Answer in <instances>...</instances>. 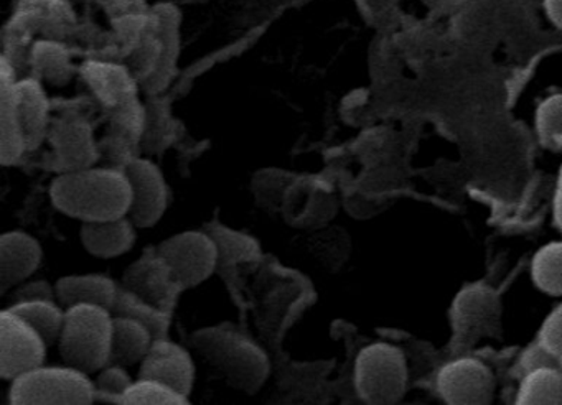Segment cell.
I'll return each instance as SVG.
<instances>
[{"label": "cell", "mask_w": 562, "mask_h": 405, "mask_svg": "<svg viewBox=\"0 0 562 405\" xmlns=\"http://www.w3.org/2000/svg\"><path fill=\"white\" fill-rule=\"evenodd\" d=\"M50 196L61 213L87 223L127 216L133 191L124 170L90 167L61 173Z\"/></svg>", "instance_id": "6da1fadb"}, {"label": "cell", "mask_w": 562, "mask_h": 405, "mask_svg": "<svg viewBox=\"0 0 562 405\" xmlns=\"http://www.w3.org/2000/svg\"><path fill=\"white\" fill-rule=\"evenodd\" d=\"M190 342L229 385L246 394L258 392L271 371L266 352L236 329L203 328L193 333Z\"/></svg>", "instance_id": "7a4b0ae2"}, {"label": "cell", "mask_w": 562, "mask_h": 405, "mask_svg": "<svg viewBox=\"0 0 562 405\" xmlns=\"http://www.w3.org/2000/svg\"><path fill=\"white\" fill-rule=\"evenodd\" d=\"M113 313L103 306L77 305L67 308L58 346L65 364L87 372L103 369L110 362Z\"/></svg>", "instance_id": "3957f363"}, {"label": "cell", "mask_w": 562, "mask_h": 405, "mask_svg": "<svg viewBox=\"0 0 562 405\" xmlns=\"http://www.w3.org/2000/svg\"><path fill=\"white\" fill-rule=\"evenodd\" d=\"M355 387L368 404H394L407 387V364L403 351L390 342L364 346L355 362Z\"/></svg>", "instance_id": "277c9868"}, {"label": "cell", "mask_w": 562, "mask_h": 405, "mask_svg": "<svg viewBox=\"0 0 562 405\" xmlns=\"http://www.w3.org/2000/svg\"><path fill=\"white\" fill-rule=\"evenodd\" d=\"M12 404H91L97 401L94 382L71 365L41 368L12 381Z\"/></svg>", "instance_id": "5b68a950"}, {"label": "cell", "mask_w": 562, "mask_h": 405, "mask_svg": "<svg viewBox=\"0 0 562 405\" xmlns=\"http://www.w3.org/2000/svg\"><path fill=\"white\" fill-rule=\"evenodd\" d=\"M172 270L180 289L200 285L218 269V247L206 230H183L156 250Z\"/></svg>", "instance_id": "8992f818"}, {"label": "cell", "mask_w": 562, "mask_h": 405, "mask_svg": "<svg viewBox=\"0 0 562 405\" xmlns=\"http://www.w3.org/2000/svg\"><path fill=\"white\" fill-rule=\"evenodd\" d=\"M48 345L45 339L19 318L11 310L5 308L0 315V374L14 381L19 375L44 365Z\"/></svg>", "instance_id": "52a82bcc"}, {"label": "cell", "mask_w": 562, "mask_h": 405, "mask_svg": "<svg viewBox=\"0 0 562 405\" xmlns=\"http://www.w3.org/2000/svg\"><path fill=\"white\" fill-rule=\"evenodd\" d=\"M495 375L476 358H456L437 374V391L449 404L485 405L495 397Z\"/></svg>", "instance_id": "ba28073f"}, {"label": "cell", "mask_w": 562, "mask_h": 405, "mask_svg": "<svg viewBox=\"0 0 562 405\" xmlns=\"http://www.w3.org/2000/svg\"><path fill=\"white\" fill-rule=\"evenodd\" d=\"M124 173L133 191L127 217L136 227L159 223L169 203V190L160 168L146 158L136 157L126 165Z\"/></svg>", "instance_id": "9c48e42d"}, {"label": "cell", "mask_w": 562, "mask_h": 405, "mask_svg": "<svg viewBox=\"0 0 562 405\" xmlns=\"http://www.w3.org/2000/svg\"><path fill=\"white\" fill-rule=\"evenodd\" d=\"M337 210L334 194L322 181L311 177H297L289 187L282 204L281 216L297 229L324 227Z\"/></svg>", "instance_id": "30bf717a"}, {"label": "cell", "mask_w": 562, "mask_h": 405, "mask_svg": "<svg viewBox=\"0 0 562 405\" xmlns=\"http://www.w3.org/2000/svg\"><path fill=\"white\" fill-rule=\"evenodd\" d=\"M498 316V296L483 283L465 286L453 300V333L463 345H470L492 331Z\"/></svg>", "instance_id": "8fae6325"}, {"label": "cell", "mask_w": 562, "mask_h": 405, "mask_svg": "<svg viewBox=\"0 0 562 405\" xmlns=\"http://www.w3.org/2000/svg\"><path fill=\"white\" fill-rule=\"evenodd\" d=\"M162 382L189 397L195 381L192 356L167 338L156 339L140 362L139 378Z\"/></svg>", "instance_id": "7c38bea8"}, {"label": "cell", "mask_w": 562, "mask_h": 405, "mask_svg": "<svg viewBox=\"0 0 562 405\" xmlns=\"http://www.w3.org/2000/svg\"><path fill=\"white\" fill-rule=\"evenodd\" d=\"M124 289L143 299L144 302L166 310L179 292L169 263L159 254H147L127 267L123 277Z\"/></svg>", "instance_id": "4fadbf2b"}, {"label": "cell", "mask_w": 562, "mask_h": 405, "mask_svg": "<svg viewBox=\"0 0 562 405\" xmlns=\"http://www.w3.org/2000/svg\"><path fill=\"white\" fill-rule=\"evenodd\" d=\"M42 262L37 239L22 230H11L0 237V292H11L25 282Z\"/></svg>", "instance_id": "5bb4252c"}, {"label": "cell", "mask_w": 562, "mask_h": 405, "mask_svg": "<svg viewBox=\"0 0 562 405\" xmlns=\"http://www.w3.org/2000/svg\"><path fill=\"white\" fill-rule=\"evenodd\" d=\"M15 114L24 135L25 150H35L47 135L48 101L44 89L34 79L11 82Z\"/></svg>", "instance_id": "9a60e30c"}, {"label": "cell", "mask_w": 562, "mask_h": 405, "mask_svg": "<svg viewBox=\"0 0 562 405\" xmlns=\"http://www.w3.org/2000/svg\"><path fill=\"white\" fill-rule=\"evenodd\" d=\"M55 147L54 164L61 173L93 167L98 147L90 127L83 121H65L52 134Z\"/></svg>", "instance_id": "2e32d148"}, {"label": "cell", "mask_w": 562, "mask_h": 405, "mask_svg": "<svg viewBox=\"0 0 562 405\" xmlns=\"http://www.w3.org/2000/svg\"><path fill=\"white\" fill-rule=\"evenodd\" d=\"M136 240V224L127 216L114 220L87 221L81 226V243L88 252L97 257L121 256Z\"/></svg>", "instance_id": "e0dca14e"}, {"label": "cell", "mask_w": 562, "mask_h": 405, "mask_svg": "<svg viewBox=\"0 0 562 405\" xmlns=\"http://www.w3.org/2000/svg\"><path fill=\"white\" fill-rule=\"evenodd\" d=\"M116 282L100 273L68 275L55 283L57 302L65 310L77 305H98L111 312L117 293Z\"/></svg>", "instance_id": "ac0fdd59"}, {"label": "cell", "mask_w": 562, "mask_h": 405, "mask_svg": "<svg viewBox=\"0 0 562 405\" xmlns=\"http://www.w3.org/2000/svg\"><path fill=\"white\" fill-rule=\"evenodd\" d=\"M156 341L153 333L143 323L126 316H113V336H111V355L108 364H140Z\"/></svg>", "instance_id": "d6986e66"}, {"label": "cell", "mask_w": 562, "mask_h": 405, "mask_svg": "<svg viewBox=\"0 0 562 405\" xmlns=\"http://www.w3.org/2000/svg\"><path fill=\"white\" fill-rule=\"evenodd\" d=\"M14 81V69L8 59L2 61V95H0V161L2 165L15 164L25 151L24 135L15 114L12 101L11 82Z\"/></svg>", "instance_id": "ffe728a7"}, {"label": "cell", "mask_w": 562, "mask_h": 405, "mask_svg": "<svg viewBox=\"0 0 562 405\" xmlns=\"http://www.w3.org/2000/svg\"><path fill=\"white\" fill-rule=\"evenodd\" d=\"M88 81L108 108L117 109L134 98V76L121 66L90 63L85 68Z\"/></svg>", "instance_id": "44dd1931"}, {"label": "cell", "mask_w": 562, "mask_h": 405, "mask_svg": "<svg viewBox=\"0 0 562 405\" xmlns=\"http://www.w3.org/2000/svg\"><path fill=\"white\" fill-rule=\"evenodd\" d=\"M156 30L164 42V52L160 56L159 66L156 71L146 81H143L144 88L149 92H159L166 88L169 79L172 78L173 68H176L177 55H179V35H177V13L170 7H157Z\"/></svg>", "instance_id": "7402d4cb"}, {"label": "cell", "mask_w": 562, "mask_h": 405, "mask_svg": "<svg viewBox=\"0 0 562 405\" xmlns=\"http://www.w3.org/2000/svg\"><path fill=\"white\" fill-rule=\"evenodd\" d=\"M516 404H562L561 365H539L526 371L516 392Z\"/></svg>", "instance_id": "603a6c76"}, {"label": "cell", "mask_w": 562, "mask_h": 405, "mask_svg": "<svg viewBox=\"0 0 562 405\" xmlns=\"http://www.w3.org/2000/svg\"><path fill=\"white\" fill-rule=\"evenodd\" d=\"M19 318L27 322L48 346L60 339L67 310L57 300H35V302L14 303L9 306Z\"/></svg>", "instance_id": "cb8c5ba5"}, {"label": "cell", "mask_w": 562, "mask_h": 405, "mask_svg": "<svg viewBox=\"0 0 562 405\" xmlns=\"http://www.w3.org/2000/svg\"><path fill=\"white\" fill-rule=\"evenodd\" d=\"M111 313H113V316H126V318L143 323L150 329L154 339L167 338V333H169L170 319L166 310L157 308V306L144 302L143 299L134 295L123 285L117 286L116 299H114L113 306H111Z\"/></svg>", "instance_id": "d4e9b609"}, {"label": "cell", "mask_w": 562, "mask_h": 405, "mask_svg": "<svg viewBox=\"0 0 562 405\" xmlns=\"http://www.w3.org/2000/svg\"><path fill=\"white\" fill-rule=\"evenodd\" d=\"M297 175L282 168H262L251 180V193L259 207L269 214H281L285 193Z\"/></svg>", "instance_id": "484cf974"}, {"label": "cell", "mask_w": 562, "mask_h": 405, "mask_svg": "<svg viewBox=\"0 0 562 405\" xmlns=\"http://www.w3.org/2000/svg\"><path fill=\"white\" fill-rule=\"evenodd\" d=\"M532 283L549 295H562V240H549L531 259Z\"/></svg>", "instance_id": "4316f807"}, {"label": "cell", "mask_w": 562, "mask_h": 405, "mask_svg": "<svg viewBox=\"0 0 562 405\" xmlns=\"http://www.w3.org/2000/svg\"><path fill=\"white\" fill-rule=\"evenodd\" d=\"M206 233L215 239L218 247V267L232 266L258 256V244L246 234L236 233L228 227H209Z\"/></svg>", "instance_id": "83f0119b"}, {"label": "cell", "mask_w": 562, "mask_h": 405, "mask_svg": "<svg viewBox=\"0 0 562 405\" xmlns=\"http://www.w3.org/2000/svg\"><path fill=\"white\" fill-rule=\"evenodd\" d=\"M535 122L539 138L546 147L562 148V92H555L539 102Z\"/></svg>", "instance_id": "f1b7e54d"}, {"label": "cell", "mask_w": 562, "mask_h": 405, "mask_svg": "<svg viewBox=\"0 0 562 405\" xmlns=\"http://www.w3.org/2000/svg\"><path fill=\"white\" fill-rule=\"evenodd\" d=\"M121 404H162L182 405L189 404V397L180 394L176 389L162 384V382L149 381V379H137L133 382Z\"/></svg>", "instance_id": "f546056e"}, {"label": "cell", "mask_w": 562, "mask_h": 405, "mask_svg": "<svg viewBox=\"0 0 562 405\" xmlns=\"http://www.w3.org/2000/svg\"><path fill=\"white\" fill-rule=\"evenodd\" d=\"M133 379L127 374L124 365L106 364L98 371L97 381H94V391H97V401H106L110 404H121L127 389L133 385Z\"/></svg>", "instance_id": "4dcf8cb0"}, {"label": "cell", "mask_w": 562, "mask_h": 405, "mask_svg": "<svg viewBox=\"0 0 562 405\" xmlns=\"http://www.w3.org/2000/svg\"><path fill=\"white\" fill-rule=\"evenodd\" d=\"M34 61L38 71L44 72L48 79L55 82L68 78V72H70L67 52L57 43H38L34 49Z\"/></svg>", "instance_id": "1f68e13d"}, {"label": "cell", "mask_w": 562, "mask_h": 405, "mask_svg": "<svg viewBox=\"0 0 562 405\" xmlns=\"http://www.w3.org/2000/svg\"><path fill=\"white\" fill-rule=\"evenodd\" d=\"M538 339L562 362V302L546 316Z\"/></svg>", "instance_id": "d6a6232c"}, {"label": "cell", "mask_w": 562, "mask_h": 405, "mask_svg": "<svg viewBox=\"0 0 562 405\" xmlns=\"http://www.w3.org/2000/svg\"><path fill=\"white\" fill-rule=\"evenodd\" d=\"M11 305L14 303L35 302V300H57L55 286H52L47 280H32V282H22L11 290Z\"/></svg>", "instance_id": "836d02e7"}, {"label": "cell", "mask_w": 562, "mask_h": 405, "mask_svg": "<svg viewBox=\"0 0 562 405\" xmlns=\"http://www.w3.org/2000/svg\"><path fill=\"white\" fill-rule=\"evenodd\" d=\"M558 356L552 355L541 341H536L535 345L529 346L521 356V362H519V369L521 374L531 369L539 368V365H561Z\"/></svg>", "instance_id": "e575fe53"}, {"label": "cell", "mask_w": 562, "mask_h": 405, "mask_svg": "<svg viewBox=\"0 0 562 405\" xmlns=\"http://www.w3.org/2000/svg\"><path fill=\"white\" fill-rule=\"evenodd\" d=\"M552 214L555 224L562 230V165L559 168L558 180H555L554 200H552Z\"/></svg>", "instance_id": "d590c367"}, {"label": "cell", "mask_w": 562, "mask_h": 405, "mask_svg": "<svg viewBox=\"0 0 562 405\" xmlns=\"http://www.w3.org/2000/svg\"><path fill=\"white\" fill-rule=\"evenodd\" d=\"M542 5L552 25L562 30V0H542Z\"/></svg>", "instance_id": "8d00e7d4"}, {"label": "cell", "mask_w": 562, "mask_h": 405, "mask_svg": "<svg viewBox=\"0 0 562 405\" xmlns=\"http://www.w3.org/2000/svg\"><path fill=\"white\" fill-rule=\"evenodd\" d=\"M100 2L113 3L114 0H100Z\"/></svg>", "instance_id": "74e56055"}]
</instances>
